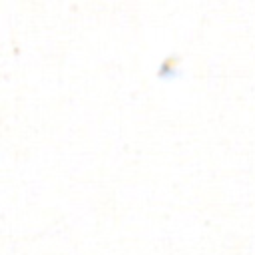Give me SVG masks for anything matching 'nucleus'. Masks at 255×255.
Returning a JSON list of instances; mask_svg holds the SVG:
<instances>
[]
</instances>
